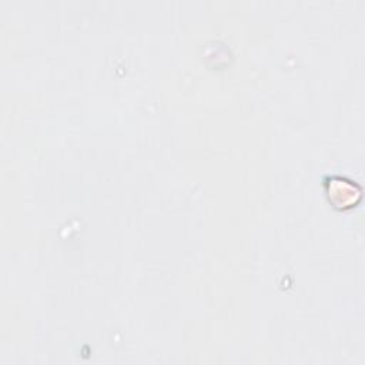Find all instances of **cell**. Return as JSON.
<instances>
[{"label": "cell", "instance_id": "6da1fadb", "mask_svg": "<svg viewBox=\"0 0 365 365\" xmlns=\"http://www.w3.org/2000/svg\"><path fill=\"white\" fill-rule=\"evenodd\" d=\"M325 190L328 200L334 207L341 210L352 207L361 198V187L351 180L338 175L328 177L325 180Z\"/></svg>", "mask_w": 365, "mask_h": 365}]
</instances>
